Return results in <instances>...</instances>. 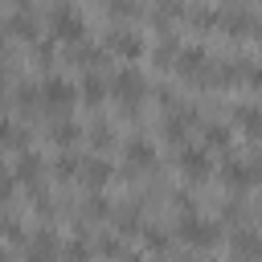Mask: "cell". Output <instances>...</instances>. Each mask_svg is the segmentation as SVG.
<instances>
[{
    "mask_svg": "<svg viewBox=\"0 0 262 262\" xmlns=\"http://www.w3.org/2000/svg\"><path fill=\"white\" fill-rule=\"evenodd\" d=\"M172 237L184 242V246H192V250H217L225 242V225L217 217H205L201 209H192V213H180L176 217Z\"/></svg>",
    "mask_w": 262,
    "mask_h": 262,
    "instance_id": "obj_1",
    "label": "cell"
},
{
    "mask_svg": "<svg viewBox=\"0 0 262 262\" xmlns=\"http://www.w3.org/2000/svg\"><path fill=\"white\" fill-rule=\"evenodd\" d=\"M106 90H111V98L119 102V111L123 115H139V106H143V98H147V78H143V70L139 66H131V61H123L111 78H106Z\"/></svg>",
    "mask_w": 262,
    "mask_h": 262,
    "instance_id": "obj_2",
    "label": "cell"
},
{
    "mask_svg": "<svg viewBox=\"0 0 262 262\" xmlns=\"http://www.w3.org/2000/svg\"><path fill=\"white\" fill-rule=\"evenodd\" d=\"M37 90H41V106H45L49 115H70L74 102H78V82L66 78L61 70H49V74L37 82Z\"/></svg>",
    "mask_w": 262,
    "mask_h": 262,
    "instance_id": "obj_3",
    "label": "cell"
},
{
    "mask_svg": "<svg viewBox=\"0 0 262 262\" xmlns=\"http://www.w3.org/2000/svg\"><path fill=\"white\" fill-rule=\"evenodd\" d=\"M49 37L57 45H74V41H86V16L74 8V4H53L49 8Z\"/></svg>",
    "mask_w": 262,
    "mask_h": 262,
    "instance_id": "obj_4",
    "label": "cell"
},
{
    "mask_svg": "<svg viewBox=\"0 0 262 262\" xmlns=\"http://www.w3.org/2000/svg\"><path fill=\"white\" fill-rule=\"evenodd\" d=\"M102 49L111 57H119V61H139L147 53V41H143V33L135 25H111L106 37H102Z\"/></svg>",
    "mask_w": 262,
    "mask_h": 262,
    "instance_id": "obj_5",
    "label": "cell"
},
{
    "mask_svg": "<svg viewBox=\"0 0 262 262\" xmlns=\"http://www.w3.org/2000/svg\"><path fill=\"white\" fill-rule=\"evenodd\" d=\"M209 66H213V53H209L205 45H180V49H176V61H172V74H176L180 82L201 86L205 74H209Z\"/></svg>",
    "mask_w": 262,
    "mask_h": 262,
    "instance_id": "obj_6",
    "label": "cell"
},
{
    "mask_svg": "<svg viewBox=\"0 0 262 262\" xmlns=\"http://www.w3.org/2000/svg\"><path fill=\"white\" fill-rule=\"evenodd\" d=\"M176 168H180V176L184 180H192V184H201V180H209L213 176V156H209V147L205 143H180L176 147Z\"/></svg>",
    "mask_w": 262,
    "mask_h": 262,
    "instance_id": "obj_7",
    "label": "cell"
},
{
    "mask_svg": "<svg viewBox=\"0 0 262 262\" xmlns=\"http://www.w3.org/2000/svg\"><path fill=\"white\" fill-rule=\"evenodd\" d=\"M156 160H160V147H156L151 135H131V139H123V164H127L131 176H135V172H151Z\"/></svg>",
    "mask_w": 262,
    "mask_h": 262,
    "instance_id": "obj_8",
    "label": "cell"
},
{
    "mask_svg": "<svg viewBox=\"0 0 262 262\" xmlns=\"http://www.w3.org/2000/svg\"><path fill=\"white\" fill-rule=\"evenodd\" d=\"M225 242H229V254H233L237 262H262V229H254V225H233V229L225 233Z\"/></svg>",
    "mask_w": 262,
    "mask_h": 262,
    "instance_id": "obj_9",
    "label": "cell"
},
{
    "mask_svg": "<svg viewBox=\"0 0 262 262\" xmlns=\"http://www.w3.org/2000/svg\"><path fill=\"white\" fill-rule=\"evenodd\" d=\"M213 172H217V180H221L229 192H246V188H254V180H250V160H246V156L225 151V160H221Z\"/></svg>",
    "mask_w": 262,
    "mask_h": 262,
    "instance_id": "obj_10",
    "label": "cell"
},
{
    "mask_svg": "<svg viewBox=\"0 0 262 262\" xmlns=\"http://www.w3.org/2000/svg\"><path fill=\"white\" fill-rule=\"evenodd\" d=\"M45 156L37 151V147H20L16 151V164H12V176H16V184H41V176H45Z\"/></svg>",
    "mask_w": 262,
    "mask_h": 262,
    "instance_id": "obj_11",
    "label": "cell"
},
{
    "mask_svg": "<svg viewBox=\"0 0 262 262\" xmlns=\"http://www.w3.org/2000/svg\"><path fill=\"white\" fill-rule=\"evenodd\" d=\"M111 213H115V201H111L102 188H86V196L78 201V221H82V225L111 221Z\"/></svg>",
    "mask_w": 262,
    "mask_h": 262,
    "instance_id": "obj_12",
    "label": "cell"
},
{
    "mask_svg": "<svg viewBox=\"0 0 262 262\" xmlns=\"http://www.w3.org/2000/svg\"><path fill=\"white\" fill-rule=\"evenodd\" d=\"M78 180L86 184V188H106L111 180H115V164L106 160V156H82V168H78Z\"/></svg>",
    "mask_w": 262,
    "mask_h": 262,
    "instance_id": "obj_13",
    "label": "cell"
},
{
    "mask_svg": "<svg viewBox=\"0 0 262 262\" xmlns=\"http://www.w3.org/2000/svg\"><path fill=\"white\" fill-rule=\"evenodd\" d=\"M143 221H147V217H143V205H139V201H127V205H115V213H111V221H106V225H111L119 237H131V233L139 237Z\"/></svg>",
    "mask_w": 262,
    "mask_h": 262,
    "instance_id": "obj_14",
    "label": "cell"
},
{
    "mask_svg": "<svg viewBox=\"0 0 262 262\" xmlns=\"http://www.w3.org/2000/svg\"><path fill=\"white\" fill-rule=\"evenodd\" d=\"M61 57L70 61V66H82V70H98L111 53L102 49V45H94V41H74V45H61Z\"/></svg>",
    "mask_w": 262,
    "mask_h": 262,
    "instance_id": "obj_15",
    "label": "cell"
},
{
    "mask_svg": "<svg viewBox=\"0 0 262 262\" xmlns=\"http://www.w3.org/2000/svg\"><path fill=\"white\" fill-rule=\"evenodd\" d=\"M229 123H233V131H242L250 139H262V102H233Z\"/></svg>",
    "mask_w": 262,
    "mask_h": 262,
    "instance_id": "obj_16",
    "label": "cell"
},
{
    "mask_svg": "<svg viewBox=\"0 0 262 262\" xmlns=\"http://www.w3.org/2000/svg\"><path fill=\"white\" fill-rule=\"evenodd\" d=\"M111 98V90H106V78L98 74V70H82V82H78V102H86V106H102Z\"/></svg>",
    "mask_w": 262,
    "mask_h": 262,
    "instance_id": "obj_17",
    "label": "cell"
},
{
    "mask_svg": "<svg viewBox=\"0 0 262 262\" xmlns=\"http://www.w3.org/2000/svg\"><path fill=\"white\" fill-rule=\"evenodd\" d=\"M49 143L53 147H74L82 135H86V127L78 123V119H70V115H53V123H49Z\"/></svg>",
    "mask_w": 262,
    "mask_h": 262,
    "instance_id": "obj_18",
    "label": "cell"
},
{
    "mask_svg": "<svg viewBox=\"0 0 262 262\" xmlns=\"http://www.w3.org/2000/svg\"><path fill=\"white\" fill-rule=\"evenodd\" d=\"M4 33H12L16 41H37L41 37V25H37V16H33V8H16L12 16H4Z\"/></svg>",
    "mask_w": 262,
    "mask_h": 262,
    "instance_id": "obj_19",
    "label": "cell"
},
{
    "mask_svg": "<svg viewBox=\"0 0 262 262\" xmlns=\"http://www.w3.org/2000/svg\"><path fill=\"white\" fill-rule=\"evenodd\" d=\"M61 233L49 225V221H41L37 229H29V250H37V254H45V258H61Z\"/></svg>",
    "mask_w": 262,
    "mask_h": 262,
    "instance_id": "obj_20",
    "label": "cell"
},
{
    "mask_svg": "<svg viewBox=\"0 0 262 262\" xmlns=\"http://www.w3.org/2000/svg\"><path fill=\"white\" fill-rule=\"evenodd\" d=\"M201 131H205V147L233 151V123L229 119H201Z\"/></svg>",
    "mask_w": 262,
    "mask_h": 262,
    "instance_id": "obj_21",
    "label": "cell"
},
{
    "mask_svg": "<svg viewBox=\"0 0 262 262\" xmlns=\"http://www.w3.org/2000/svg\"><path fill=\"white\" fill-rule=\"evenodd\" d=\"M139 237H143V246L151 250V254H172V229L164 225V221H143V229H139Z\"/></svg>",
    "mask_w": 262,
    "mask_h": 262,
    "instance_id": "obj_22",
    "label": "cell"
},
{
    "mask_svg": "<svg viewBox=\"0 0 262 262\" xmlns=\"http://www.w3.org/2000/svg\"><path fill=\"white\" fill-rule=\"evenodd\" d=\"M20 147H29V127L0 115V151H20Z\"/></svg>",
    "mask_w": 262,
    "mask_h": 262,
    "instance_id": "obj_23",
    "label": "cell"
},
{
    "mask_svg": "<svg viewBox=\"0 0 262 262\" xmlns=\"http://www.w3.org/2000/svg\"><path fill=\"white\" fill-rule=\"evenodd\" d=\"M86 139H90V147H94L98 156H106V151L119 143V135H115V123H106V119H94V123L86 127Z\"/></svg>",
    "mask_w": 262,
    "mask_h": 262,
    "instance_id": "obj_24",
    "label": "cell"
},
{
    "mask_svg": "<svg viewBox=\"0 0 262 262\" xmlns=\"http://www.w3.org/2000/svg\"><path fill=\"white\" fill-rule=\"evenodd\" d=\"M78 168H82V156L74 147H57V156L49 160V172L57 180H78Z\"/></svg>",
    "mask_w": 262,
    "mask_h": 262,
    "instance_id": "obj_25",
    "label": "cell"
},
{
    "mask_svg": "<svg viewBox=\"0 0 262 262\" xmlns=\"http://www.w3.org/2000/svg\"><path fill=\"white\" fill-rule=\"evenodd\" d=\"M0 242L4 246H29V225L16 213H0Z\"/></svg>",
    "mask_w": 262,
    "mask_h": 262,
    "instance_id": "obj_26",
    "label": "cell"
},
{
    "mask_svg": "<svg viewBox=\"0 0 262 262\" xmlns=\"http://www.w3.org/2000/svg\"><path fill=\"white\" fill-rule=\"evenodd\" d=\"M102 12L115 20V25H131L143 16V4L139 0H102Z\"/></svg>",
    "mask_w": 262,
    "mask_h": 262,
    "instance_id": "obj_27",
    "label": "cell"
},
{
    "mask_svg": "<svg viewBox=\"0 0 262 262\" xmlns=\"http://www.w3.org/2000/svg\"><path fill=\"white\" fill-rule=\"evenodd\" d=\"M176 49H180L176 33H160V45H151L147 53H151V61H156L160 70H172V61H176Z\"/></svg>",
    "mask_w": 262,
    "mask_h": 262,
    "instance_id": "obj_28",
    "label": "cell"
},
{
    "mask_svg": "<svg viewBox=\"0 0 262 262\" xmlns=\"http://www.w3.org/2000/svg\"><path fill=\"white\" fill-rule=\"evenodd\" d=\"M217 221H221V225H229V229H233V225H250V209H246L237 196H225V201H221V217H217Z\"/></svg>",
    "mask_w": 262,
    "mask_h": 262,
    "instance_id": "obj_29",
    "label": "cell"
},
{
    "mask_svg": "<svg viewBox=\"0 0 262 262\" xmlns=\"http://www.w3.org/2000/svg\"><path fill=\"white\" fill-rule=\"evenodd\" d=\"M123 237L115 233V229H106V233H98L94 237V258H123Z\"/></svg>",
    "mask_w": 262,
    "mask_h": 262,
    "instance_id": "obj_30",
    "label": "cell"
},
{
    "mask_svg": "<svg viewBox=\"0 0 262 262\" xmlns=\"http://www.w3.org/2000/svg\"><path fill=\"white\" fill-rule=\"evenodd\" d=\"M12 94H16V111H20V115H33V111L41 106V90H37V82H20Z\"/></svg>",
    "mask_w": 262,
    "mask_h": 262,
    "instance_id": "obj_31",
    "label": "cell"
},
{
    "mask_svg": "<svg viewBox=\"0 0 262 262\" xmlns=\"http://www.w3.org/2000/svg\"><path fill=\"white\" fill-rule=\"evenodd\" d=\"M242 82L254 90V94H262V61H254V57H246V66H242Z\"/></svg>",
    "mask_w": 262,
    "mask_h": 262,
    "instance_id": "obj_32",
    "label": "cell"
},
{
    "mask_svg": "<svg viewBox=\"0 0 262 262\" xmlns=\"http://www.w3.org/2000/svg\"><path fill=\"white\" fill-rule=\"evenodd\" d=\"M16 196V176H12V164L0 160V205H8Z\"/></svg>",
    "mask_w": 262,
    "mask_h": 262,
    "instance_id": "obj_33",
    "label": "cell"
},
{
    "mask_svg": "<svg viewBox=\"0 0 262 262\" xmlns=\"http://www.w3.org/2000/svg\"><path fill=\"white\" fill-rule=\"evenodd\" d=\"M250 160V180H254V188H262V156L254 151V156H246Z\"/></svg>",
    "mask_w": 262,
    "mask_h": 262,
    "instance_id": "obj_34",
    "label": "cell"
},
{
    "mask_svg": "<svg viewBox=\"0 0 262 262\" xmlns=\"http://www.w3.org/2000/svg\"><path fill=\"white\" fill-rule=\"evenodd\" d=\"M25 262H57V258H45V254H37V250L25 246Z\"/></svg>",
    "mask_w": 262,
    "mask_h": 262,
    "instance_id": "obj_35",
    "label": "cell"
},
{
    "mask_svg": "<svg viewBox=\"0 0 262 262\" xmlns=\"http://www.w3.org/2000/svg\"><path fill=\"white\" fill-rule=\"evenodd\" d=\"M115 262H143L139 254H131V250H123V258H115Z\"/></svg>",
    "mask_w": 262,
    "mask_h": 262,
    "instance_id": "obj_36",
    "label": "cell"
},
{
    "mask_svg": "<svg viewBox=\"0 0 262 262\" xmlns=\"http://www.w3.org/2000/svg\"><path fill=\"white\" fill-rule=\"evenodd\" d=\"M8 61V45H4V37H0V66Z\"/></svg>",
    "mask_w": 262,
    "mask_h": 262,
    "instance_id": "obj_37",
    "label": "cell"
},
{
    "mask_svg": "<svg viewBox=\"0 0 262 262\" xmlns=\"http://www.w3.org/2000/svg\"><path fill=\"white\" fill-rule=\"evenodd\" d=\"M0 98H4V94H0Z\"/></svg>",
    "mask_w": 262,
    "mask_h": 262,
    "instance_id": "obj_38",
    "label": "cell"
}]
</instances>
